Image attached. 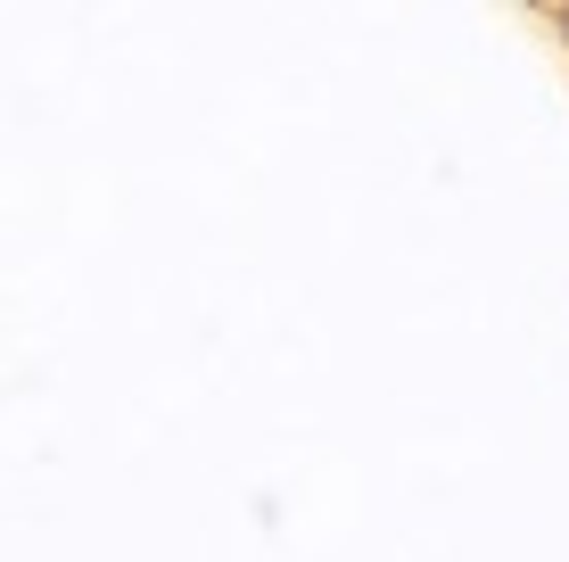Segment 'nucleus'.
<instances>
[{
  "mask_svg": "<svg viewBox=\"0 0 569 562\" xmlns=\"http://www.w3.org/2000/svg\"><path fill=\"white\" fill-rule=\"evenodd\" d=\"M561 42H569V9H561Z\"/></svg>",
  "mask_w": 569,
  "mask_h": 562,
  "instance_id": "nucleus-1",
  "label": "nucleus"
}]
</instances>
